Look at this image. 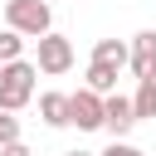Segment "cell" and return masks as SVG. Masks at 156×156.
I'll list each match as a JSON object with an SVG mask.
<instances>
[{
  "instance_id": "obj_12",
  "label": "cell",
  "mask_w": 156,
  "mask_h": 156,
  "mask_svg": "<svg viewBox=\"0 0 156 156\" xmlns=\"http://www.w3.org/2000/svg\"><path fill=\"white\" fill-rule=\"evenodd\" d=\"M15 136H20V117L0 107V146H5V141H15Z\"/></svg>"
},
{
  "instance_id": "obj_14",
  "label": "cell",
  "mask_w": 156,
  "mask_h": 156,
  "mask_svg": "<svg viewBox=\"0 0 156 156\" xmlns=\"http://www.w3.org/2000/svg\"><path fill=\"white\" fill-rule=\"evenodd\" d=\"M0 156H34V151H29V146L15 136V141H5V146H0Z\"/></svg>"
},
{
  "instance_id": "obj_9",
  "label": "cell",
  "mask_w": 156,
  "mask_h": 156,
  "mask_svg": "<svg viewBox=\"0 0 156 156\" xmlns=\"http://www.w3.org/2000/svg\"><path fill=\"white\" fill-rule=\"evenodd\" d=\"M93 58L98 63H112V68H127V44L122 39H98L93 44Z\"/></svg>"
},
{
  "instance_id": "obj_4",
  "label": "cell",
  "mask_w": 156,
  "mask_h": 156,
  "mask_svg": "<svg viewBox=\"0 0 156 156\" xmlns=\"http://www.w3.org/2000/svg\"><path fill=\"white\" fill-rule=\"evenodd\" d=\"M68 127H78V132H98V127H102V93H93V88L68 93Z\"/></svg>"
},
{
  "instance_id": "obj_8",
  "label": "cell",
  "mask_w": 156,
  "mask_h": 156,
  "mask_svg": "<svg viewBox=\"0 0 156 156\" xmlns=\"http://www.w3.org/2000/svg\"><path fill=\"white\" fill-rule=\"evenodd\" d=\"M132 112H136V122H141V117H156V73H151V78H136Z\"/></svg>"
},
{
  "instance_id": "obj_10",
  "label": "cell",
  "mask_w": 156,
  "mask_h": 156,
  "mask_svg": "<svg viewBox=\"0 0 156 156\" xmlns=\"http://www.w3.org/2000/svg\"><path fill=\"white\" fill-rule=\"evenodd\" d=\"M117 73H122V68L93 58V63H88V88H93V93H112V88H117Z\"/></svg>"
},
{
  "instance_id": "obj_7",
  "label": "cell",
  "mask_w": 156,
  "mask_h": 156,
  "mask_svg": "<svg viewBox=\"0 0 156 156\" xmlns=\"http://www.w3.org/2000/svg\"><path fill=\"white\" fill-rule=\"evenodd\" d=\"M39 117H44V127H68V93H44Z\"/></svg>"
},
{
  "instance_id": "obj_5",
  "label": "cell",
  "mask_w": 156,
  "mask_h": 156,
  "mask_svg": "<svg viewBox=\"0 0 156 156\" xmlns=\"http://www.w3.org/2000/svg\"><path fill=\"white\" fill-rule=\"evenodd\" d=\"M102 127H107L112 136H127V132L136 127V112H132V98H122L117 88H112V93H102Z\"/></svg>"
},
{
  "instance_id": "obj_11",
  "label": "cell",
  "mask_w": 156,
  "mask_h": 156,
  "mask_svg": "<svg viewBox=\"0 0 156 156\" xmlns=\"http://www.w3.org/2000/svg\"><path fill=\"white\" fill-rule=\"evenodd\" d=\"M10 58H24V34L5 24V34H0V63H10Z\"/></svg>"
},
{
  "instance_id": "obj_15",
  "label": "cell",
  "mask_w": 156,
  "mask_h": 156,
  "mask_svg": "<svg viewBox=\"0 0 156 156\" xmlns=\"http://www.w3.org/2000/svg\"><path fill=\"white\" fill-rule=\"evenodd\" d=\"M63 156H98V151H63Z\"/></svg>"
},
{
  "instance_id": "obj_2",
  "label": "cell",
  "mask_w": 156,
  "mask_h": 156,
  "mask_svg": "<svg viewBox=\"0 0 156 156\" xmlns=\"http://www.w3.org/2000/svg\"><path fill=\"white\" fill-rule=\"evenodd\" d=\"M5 24L20 29L24 39H39L44 29H54V10L49 0H5Z\"/></svg>"
},
{
  "instance_id": "obj_3",
  "label": "cell",
  "mask_w": 156,
  "mask_h": 156,
  "mask_svg": "<svg viewBox=\"0 0 156 156\" xmlns=\"http://www.w3.org/2000/svg\"><path fill=\"white\" fill-rule=\"evenodd\" d=\"M34 68H39V73H49V78L68 73V68H73V39H63V34L44 29V34H39V58H34Z\"/></svg>"
},
{
  "instance_id": "obj_13",
  "label": "cell",
  "mask_w": 156,
  "mask_h": 156,
  "mask_svg": "<svg viewBox=\"0 0 156 156\" xmlns=\"http://www.w3.org/2000/svg\"><path fill=\"white\" fill-rule=\"evenodd\" d=\"M98 156H146L141 146H132V141H122V136H112V146L107 151H98Z\"/></svg>"
},
{
  "instance_id": "obj_1",
  "label": "cell",
  "mask_w": 156,
  "mask_h": 156,
  "mask_svg": "<svg viewBox=\"0 0 156 156\" xmlns=\"http://www.w3.org/2000/svg\"><path fill=\"white\" fill-rule=\"evenodd\" d=\"M34 78H39V68H34L29 58H10V63H0V107H5V112L29 107V98H34Z\"/></svg>"
},
{
  "instance_id": "obj_6",
  "label": "cell",
  "mask_w": 156,
  "mask_h": 156,
  "mask_svg": "<svg viewBox=\"0 0 156 156\" xmlns=\"http://www.w3.org/2000/svg\"><path fill=\"white\" fill-rule=\"evenodd\" d=\"M127 68L136 78H151L156 73V29H141L132 44H127Z\"/></svg>"
}]
</instances>
